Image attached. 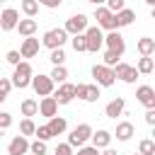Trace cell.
<instances>
[{"label": "cell", "instance_id": "obj_1", "mask_svg": "<svg viewBox=\"0 0 155 155\" xmlns=\"http://www.w3.org/2000/svg\"><path fill=\"white\" fill-rule=\"evenodd\" d=\"M31 75H34V70H31V65L27 63V61H19L17 65H15V73H12V87H17V90H24V87H29V82H31Z\"/></svg>", "mask_w": 155, "mask_h": 155}, {"label": "cell", "instance_id": "obj_2", "mask_svg": "<svg viewBox=\"0 0 155 155\" xmlns=\"http://www.w3.org/2000/svg\"><path fill=\"white\" fill-rule=\"evenodd\" d=\"M68 41V34H65V29L63 27H56V29H48L46 34H44V39H41V46H46V48H63V44Z\"/></svg>", "mask_w": 155, "mask_h": 155}, {"label": "cell", "instance_id": "obj_3", "mask_svg": "<svg viewBox=\"0 0 155 155\" xmlns=\"http://www.w3.org/2000/svg\"><path fill=\"white\" fill-rule=\"evenodd\" d=\"M90 136H92V126H90V124H80V126H75V128L70 131L68 145H70V148H80V145H85V143L90 140Z\"/></svg>", "mask_w": 155, "mask_h": 155}, {"label": "cell", "instance_id": "obj_4", "mask_svg": "<svg viewBox=\"0 0 155 155\" xmlns=\"http://www.w3.org/2000/svg\"><path fill=\"white\" fill-rule=\"evenodd\" d=\"M82 34H85V44H87V51L90 53H97L104 46V34H102L99 27H87Z\"/></svg>", "mask_w": 155, "mask_h": 155}, {"label": "cell", "instance_id": "obj_5", "mask_svg": "<svg viewBox=\"0 0 155 155\" xmlns=\"http://www.w3.org/2000/svg\"><path fill=\"white\" fill-rule=\"evenodd\" d=\"M92 78H94V85H97V87H111V85L116 82L114 70L107 68V65H102V63L92 68Z\"/></svg>", "mask_w": 155, "mask_h": 155}, {"label": "cell", "instance_id": "obj_6", "mask_svg": "<svg viewBox=\"0 0 155 155\" xmlns=\"http://www.w3.org/2000/svg\"><path fill=\"white\" fill-rule=\"evenodd\" d=\"M29 85L34 87V92H36L39 97H51L53 90H56V85H53V80H51L48 75H31V82H29Z\"/></svg>", "mask_w": 155, "mask_h": 155}, {"label": "cell", "instance_id": "obj_7", "mask_svg": "<svg viewBox=\"0 0 155 155\" xmlns=\"http://www.w3.org/2000/svg\"><path fill=\"white\" fill-rule=\"evenodd\" d=\"M94 19H97V27L99 29H107V31H116V19H114V12H109L107 7H97L94 10Z\"/></svg>", "mask_w": 155, "mask_h": 155}, {"label": "cell", "instance_id": "obj_8", "mask_svg": "<svg viewBox=\"0 0 155 155\" xmlns=\"http://www.w3.org/2000/svg\"><path fill=\"white\" fill-rule=\"evenodd\" d=\"M111 70H114V78H119L121 82H128V85H131V82L138 80V70H136V65H128V63H121V61H119Z\"/></svg>", "mask_w": 155, "mask_h": 155}, {"label": "cell", "instance_id": "obj_9", "mask_svg": "<svg viewBox=\"0 0 155 155\" xmlns=\"http://www.w3.org/2000/svg\"><path fill=\"white\" fill-rule=\"evenodd\" d=\"M51 97L58 102V107H61V104H70V102L75 99V85H73V82H61L58 90H53Z\"/></svg>", "mask_w": 155, "mask_h": 155}, {"label": "cell", "instance_id": "obj_10", "mask_svg": "<svg viewBox=\"0 0 155 155\" xmlns=\"http://www.w3.org/2000/svg\"><path fill=\"white\" fill-rule=\"evenodd\" d=\"M65 34H82L85 29H87V15H82V12H78V15H73L68 22H65Z\"/></svg>", "mask_w": 155, "mask_h": 155}, {"label": "cell", "instance_id": "obj_11", "mask_svg": "<svg viewBox=\"0 0 155 155\" xmlns=\"http://www.w3.org/2000/svg\"><path fill=\"white\" fill-rule=\"evenodd\" d=\"M104 44H107V48L114 51L116 56H124V51H126V41H124V36H121L119 29H116V31H109V34L104 36Z\"/></svg>", "mask_w": 155, "mask_h": 155}, {"label": "cell", "instance_id": "obj_12", "mask_svg": "<svg viewBox=\"0 0 155 155\" xmlns=\"http://www.w3.org/2000/svg\"><path fill=\"white\" fill-rule=\"evenodd\" d=\"M17 22H19V12L15 7H7V10L0 12V29L2 31H12L17 27Z\"/></svg>", "mask_w": 155, "mask_h": 155}, {"label": "cell", "instance_id": "obj_13", "mask_svg": "<svg viewBox=\"0 0 155 155\" xmlns=\"http://www.w3.org/2000/svg\"><path fill=\"white\" fill-rule=\"evenodd\" d=\"M136 99L145 107V109H155V90L150 85H140L136 90Z\"/></svg>", "mask_w": 155, "mask_h": 155}, {"label": "cell", "instance_id": "obj_14", "mask_svg": "<svg viewBox=\"0 0 155 155\" xmlns=\"http://www.w3.org/2000/svg\"><path fill=\"white\" fill-rule=\"evenodd\" d=\"M29 153V140L24 136H15L7 143V155H27Z\"/></svg>", "mask_w": 155, "mask_h": 155}, {"label": "cell", "instance_id": "obj_15", "mask_svg": "<svg viewBox=\"0 0 155 155\" xmlns=\"http://www.w3.org/2000/svg\"><path fill=\"white\" fill-rule=\"evenodd\" d=\"M39 48H41L39 39H34V36H27V39L22 41V46H19V56H22V58H34V56L39 53Z\"/></svg>", "mask_w": 155, "mask_h": 155}, {"label": "cell", "instance_id": "obj_16", "mask_svg": "<svg viewBox=\"0 0 155 155\" xmlns=\"http://www.w3.org/2000/svg\"><path fill=\"white\" fill-rule=\"evenodd\" d=\"M111 133L109 131H104V128H99V131H92V136H90V140H92V145L97 148V150H104V148H109L111 145Z\"/></svg>", "mask_w": 155, "mask_h": 155}, {"label": "cell", "instance_id": "obj_17", "mask_svg": "<svg viewBox=\"0 0 155 155\" xmlns=\"http://www.w3.org/2000/svg\"><path fill=\"white\" fill-rule=\"evenodd\" d=\"M39 114L46 116V119L56 116V114H58V102H56L53 97H41V102H39Z\"/></svg>", "mask_w": 155, "mask_h": 155}, {"label": "cell", "instance_id": "obj_18", "mask_svg": "<svg viewBox=\"0 0 155 155\" xmlns=\"http://www.w3.org/2000/svg\"><path fill=\"white\" fill-rule=\"evenodd\" d=\"M124 109H126V99H124V97H116V99H111V102L104 107V114H107L109 119H116V116L124 114Z\"/></svg>", "mask_w": 155, "mask_h": 155}, {"label": "cell", "instance_id": "obj_19", "mask_svg": "<svg viewBox=\"0 0 155 155\" xmlns=\"http://www.w3.org/2000/svg\"><path fill=\"white\" fill-rule=\"evenodd\" d=\"M15 29H17V31H19V34H22V36L27 39V36H34V34H36V29H39V24H36V19H31V17H27V19H19Z\"/></svg>", "mask_w": 155, "mask_h": 155}, {"label": "cell", "instance_id": "obj_20", "mask_svg": "<svg viewBox=\"0 0 155 155\" xmlns=\"http://www.w3.org/2000/svg\"><path fill=\"white\" fill-rule=\"evenodd\" d=\"M119 140H131L133 136H136V126L131 124V121H121V124H116V133H114Z\"/></svg>", "mask_w": 155, "mask_h": 155}, {"label": "cell", "instance_id": "obj_21", "mask_svg": "<svg viewBox=\"0 0 155 155\" xmlns=\"http://www.w3.org/2000/svg\"><path fill=\"white\" fill-rule=\"evenodd\" d=\"M114 19H116V27H128V24H133L136 12H133L131 7H124V10H119V12L114 15Z\"/></svg>", "mask_w": 155, "mask_h": 155}, {"label": "cell", "instance_id": "obj_22", "mask_svg": "<svg viewBox=\"0 0 155 155\" xmlns=\"http://www.w3.org/2000/svg\"><path fill=\"white\" fill-rule=\"evenodd\" d=\"M136 48H138V53H140V56H153V53H155V39L143 36V39H138Z\"/></svg>", "mask_w": 155, "mask_h": 155}, {"label": "cell", "instance_id": "obj_23", "mask_svg": "<svg viewBox=\"0 0 155 155\" xmlns=\"http://www.w3.org/2000/svg\"><path fill=\"white\" fill-rule=\"evenodd\" d=\"M46 126H48V131H51L53 136H61V133H63V131L68 128V121H65L63 116H51Z\"/></svg>", "mask_w": 155, "mask_h": 155}, {"label": "cell", "instance_id": "obj_24", "mask_svg": "<svg viewBox=\"0 0 155 155\" xmlns=\"http://www.w3.org/2000/svg\"><path fill=\"white\" fill-rule=\"evenodd\" d=\"M19 109H22V116H24V119H31V116L39 114V102H36V99H24V102L19 104Z\"/></svg>", "mask_w": 155, "mask_h": 155}, {"label": "cell", "instance_id": "obj_25", "mask_svg": "<svg viewBox=\"0 0 155 155\" xmlns=\"http://www.w3.org/2000/svg\"><path fill=\"white\" fill-rule=\"evenodd\" d=\"M153 68H155L153 56H140V58H138V65H136L138 75H150V73H153Z\"/></svg>", "mask_w": 155, "mask_h": 155}, {"label": "cell", "instance_id": "obj_26", "mask_svg": "<svg viewBox=\"0 0 155 155\" xmlns=\"http://www.w3.org/2000/svg\"><path fill=\"white\" fill-rule=\"evenodd\" d=\"M48 78L53 80V85L68 82V70H65V65H53V70H51V75H48Z\"/></svg>", "mask_w": 155, "mask_h": 155}, {"label": "cell", "instance_id": "obj_27", "mask_svg": "<svg viewBox=\"0 0 155 155\" xmlns=\"http://www.w3.org/2000/svg\"><path fill=\"white\" fill-rule=\"evenodd\" d=\"M34 131H36V124H34V119H22L19 121V133L27 138V136H34Z\"/></svg>", "mask_w": 155, "mask_h": 155}, {"label": "cell", "instance_id": "obj_28", "mask_svg": "<svg viewBox=\"0 0 155 155\" xmlns=\"http://www.w3.org/2000/svg\"><path fill=\"white\" fill-rule=\"evenodd\" d=\"M22 12L27 15V17H36V12H39V2L36 0H22Z\"/></svg>", "mask_w": 155, "mask_h": 155}, {"label": "cell", "instance_id": "obj_29", "mask_svg": "<svg viewBox=\"0 0 155 155\" xmlns=\"http://www.w3.org/2000/svg\"><path fill=\"white\" fill-rule=\"evenodd\" d=\"M138 153H140V155H155V143H153L150 138H143V140L138 143Z\"/></svg>", "mask_w": 155, "mask_h": 155}, {"label": "cell", "instance_id": "obj_30", "mask_svg": "<svg viewBox=\"0 0 155 155\" xmlns=\"http://www.w3.org/2000/svg\"><path fill=\"white\" fill-rule=\"evenodd\" d=\"M70 44H73V48H75L78 53L87 51V44H85V34H75V36L70 39Z\"/></svg>", "mask_w": 155, "mask_h": 155}, {"label": "cell", "instance_id": "obj_31", "mask_svg": "<svg viewBox=\"0 0 155 155\" xmlns=\"http://www.w3.org/2000/svg\"><path fill=\"white\" fill-rule=\"evenodd\" d=\"M48 61H51L53 65H63V63H65V51H63V48H53L51 56H48Z\"/></svg>", "mask_w": 155, "mask_h": 155}, {"label": "cell", "instance_id": "obj_32", "mask_svg": "<svg viewBox=\"0 0 155 155\" xmlns=\"http://www.w3.org/2000/svg\"><path fill=\"white\" fill-rule=\"evenodd\" d=\"M46 143L44 140H34V143H29V153L31 155H46Z\"/></svg>", "mask_w": 155, "mask_h": 155}, {"label": "cell", "instance_id": "obj_33", "mask_svg": "<svg viewBox=\"0 0 155 155\" xmlns=\"http://www.w3.org/2000/svg\"><path fill=\"white\" fill-rule=\"evenodd\" d=\"M119 58H121V56H116L114 51H109V48H107V51H104V63H102V65H107V68H114V65L119 63Z\"/></svg>", "mask_w": 155, "mask_h": 155}, {"label": "cell", "instance_id": "obj_34", "mask_svg": "<svg viewBox=\"0 0 155 155\" xmlns=\"http://www.w3.org/2000/svg\"><path fill=\"white\" fill-rule=\"evenodd\" d=\"M34 136H36V140H48V138H53V133L48 131V126H36V131H34Z\"/></svg>", "mask_w": 155, "mask_h": 155}, {"label": "cell", "instance_id": "obj_35", "mask_svg": "<svg viewBox=\"0 0 155 155\" xmlns=\"http://www.w3.org/2000/svg\"><path fill=\"white\" fill-rule=\"evenodd\" d=\"M104 7H107L109 12H114V15H116L119 10H124V7H126V0H107V5H104Z\"/></svg>", "mask_w": 155, "mask_h": 155}, {"label": "cell", "instance_id": "obj_36", "mask_svg": "<svg viewBox=\"0 0 155 155\" xmlns=\"http://www.w3.org/2000/svg\"><path fill=\"white\" fill-rule=\"evenodd\" d=\"M97 99H99V87H97V85H87L85 102H97Z\"/></svg>", "mask_w": 155, "mask_h": 155}, {"label": "cell", "instance_id": "obj_37", "mask_svg": "<svg viewBox=\"0 0 155 155\" xmlns=\"http://www.w3.org/2000/svg\"><path fill=\"white\" fill-rule=\"evenodd\" d=\"M10 126H12V114L0 111V131H5V128H10Z\"/></svg>", "mask_w": 155, "mask_h": 155}, {"label": "cell", "instance_id": "obj_38", "mask_svg": "<svg viewBox=\"0 0 155 155\" xmlns=\"http://www.w3.org/2000/svg\"><path fill=\"white\" fill-rule=\"evenodd\" d=\"M19 58H22V56H19V51H7V53H5V61H7L10 65H17V63H19Z\"/></svg>", "mask_w": 155, "mask_h": 155}, {"label": "cell", "instance_id": "obj_39", "mask_svg": "<svg viewBox=\"0 0 155 155\" xmlns=\"http://www.w3.org/2000/svg\"><path fill=\"white\" fill-rule=\"evenodd\" d=\"M56 155H75V153H73V148L68 143H58L56 145Z\"/></svg>", "mask_w": 155, "mask_h": 155}, {"label": "cell", "instance_id": "obj_40", "mask_svg": "<svg viewBox=\"0 0 155 155\" xmlns=\"http://www.w3.org/2000/svg\"><path fill=\"white\" fill-rule=\"evenodd\" d=\"M78 155H99V150L94 145H80L78 148Z\"/></svg>", "mask_w": 155, "mask_h": 155}, {"label": "cell", "instance_id": "obj_41", "mask_svg": "<svg viewBox=\"0 0 155 155\" xmlns=\"http://www.w3.org/2000/svg\"><path fill=\"white\" fill-rule=\"evenodd\" d=\"M10 90H12L10 78H0V92H2V94H10Z\"/></svg>", "mask_w": 155, "mask_h": 155}, {"label": "cell", "instance_id": "obj_42", "mask_svg": "<svg viewBox=\"0 0 155 155\" xmlns=\"http://www.w3.org/2000/svg\"><path fill=\"white\" fill-rule=\"evenodd\" d=\"M85 94H87V85H85V82L75 85V97H78V99H85Z\"/></svg>", "mask_w": 155, "mask_h": 155}, {"label": "cell", "instance_id": "obj_43", "mask_svg": "<svg viewBox=\"0 0 155 155\" xmlns=\"http://www.w3.org/2000/svg\"><path fill=\"white\" fill-rule=\"evenodd\" d=\"M39 5H44V7H48V10H56V7H61V0H36Z\"/></svg>", "mask_w": 155, "mask_h": 155}, {"label": "cell", "instance_id": "obj_44", "mask_svg": "<svg viewBox=\"0 0 155 155\" xmlns=\"http://www.w3.org/2000/svg\"><path fill=\"white\" fill-rule=\"evenodd\" d=\"M145 124L148 126H155V109H148L145 111Z\"/></svg>", "mask_w": 155, "mask_h": 155}, {"label": "cell", "instance_id": "obj_45", "mask_svg": "<svg viewBox=\"0 0 155 155\" xmlns=\"http://www.w3.org/2000/svg\"><path fill=\"white\" fill-rule=\"evenodd\" d=\"M99 155H119V153H116V150H114V148H104V150H102V153H99Z\"/></svg>", "mask_w": 155, "mask_h": 155}, {"label": "cell", "instance_id": "obj_46", "mask_svg": "<svg viewBox=\"0 0 155 155\" xmlns=\"http://www.w3.org/2000/svg\"><path fill=\"white\" fill-rule=\"evenodd\" d=\"M87 2H92V5H97V7H102V5L107 2V0H87Z\"/></svg>", "mask_w": 155, "mask_h": 155}, {"label": "cell", "instance_id": "obj_47", "mask_svg": "<svg viewBox=\"0 0 155 155\" xmlns=\"http://www.w3.org/2000/svg\"><path fill=\"white\" fill-rule=\"evenodd\" d=\"M5 99H7V94H2V92H0V104H2Z\"/></svg>", "mask_w": 155, "mask_h": 155}, {"label": "cell", "instance_id": "obj_48", "mask_svg": "<svg viewBox=\"0 0 155 155\" xmlns=\"http://www.w3.org/2000/svg\"><path fill=\"white\" fill-rule=\"evenodd\" d=\"M145 2H148V5H155V0H145Z\"/></svg>", "mask_w": 155, "mask_h": 155}, {"label": "cell", "instance_id": "obj_49", "mask_svg": "<svg viewBox=\"0 0 155 155\" xmlns=\"http://www.w3.org/2000/svg\"><path fill=\"white\" fill-rule=\"evenodd\" d=\"M133 155H140V153H133Z\"/></svg>", "mask_w": 155, "mask_h": 155}, {"label": "cell", "instance_id": "obj_50", "mask_svg": "<svg viewBox=\"0 0 155 155\" xmlns=\"http://www.w3.org/2000/svg\"><path fill=\"white\" fill-rule=\"evenodd\" d=\"M0 5H2V0H0Z\"/></svg>", "mask_w": 155, "mask_h": 155}, {"label": "cell", "instance_id": "obj_51", "mask_svg": "<svg viewBox=\"0 0 155 155\" xmlns=\"http://www.w3.org/2000/svg\"><path fill=\"white\" fill-rule=\"evenodd\" d=\"M27 155H31V153H27Z\"/></svg>", "mask_w": 155, "mask_h": 155}]
</instances>
